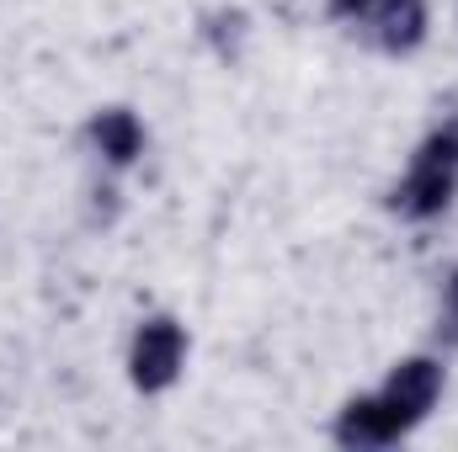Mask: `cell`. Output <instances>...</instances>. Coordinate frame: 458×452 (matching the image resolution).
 Wrapping results in <instances>:
<instances>
[{
  "label": "cell",
  "mask_w": 458,
  "mask_h": 452,
  "mask_svg": "<svg viewBox=\"0 0 458 452\" xmlns=\"http://www.w3.org/2000/svg\"><path fill=\"white\" fill-rule=\"evenodd\" d=\"M432 399H437V367H432V362H411V367H400V372H394V383H389V394H384V405H378V410H384L389 431L400 437V431H405L427 405H432Z\"/></svg>",
  "instance_id": "obj_1"
},
{
  "label": "cell",
  "mask_w": 458,
  "mask_h": 452,
  "mask_svg": "<svg viewBox=\"0 0 458 452\" xmlns=\"http://www.w3.org/2000/svg\"><path fill=\"white\" fill-rule=\"evenodd\" d=\"M176 362H182V331H176V325H165V320L144 325L139 351H133V378H139L144 389H160V383H171Z\"/></svg>",
  "instance_id": "obj_2"
},
{
  "label": "cell",
  "mask_w": 458,
  "mask_h": 452,
  "mask_svg": "<svg viewBox=\"0 0 458 452\" xmlns=\"http://www.w3.org/2000/svg\"><path fill=\"white\" fill-rule=\"evenodd\" d=\"M97 138H102V149H107L113 160H128V155L139 149V122L128 113H107L97 122Z\"/></svg>",
  "instance_id": "obj_3"
},
{
  "label": "cell",
  "mask_w": 458,
  "mask_h": 452,
  "mask_svg": "<svg viewBox=\"0 0 458 452\" xmlns=\"http://www.w3.org/2000/svg\"><path fill=\"white\" fill-rule=\"evenodd\" d=\"M421 32V0H394L384 11V43H411Z\"/></svg>",
  "instance_id": "obj_4"
},
{
  "label": "cell",
  "mask_w": 458,
  "mask_h": 452,
  "mask_svg": "<svg viewBox=\"0 0 458 452\" xmlns=\"http://www.w3.org/2000/svg\"><path fill=\"white\" fill-rule=\"evenodd\" d=\"M342 11H362V5H373V0H336Z\"/></svg>",
  "instance_id": "obj_5"
},
{
  "label": "cell",
  "mask_w": 458,
  "mask_h": 452,
  "mask_svg": "<svg viewBox=\"0 0 458 452\" xmlns=\"http://www.w3.org/2000/svg\"><path fill=\"white\" fill-rule=\"evenodd\" d=\"M448 304H454V325H458V282H454V298H448Z\"/></svg>",
  "instance_id": "obj_6"
}]
</instances>
